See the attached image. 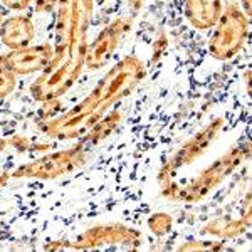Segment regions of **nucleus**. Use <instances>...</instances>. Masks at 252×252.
<instances>
[{
    "label": "nucleus",
    "mask_w": 252,
    "mask_h": 252,
    "mask_svg": "<svg viewBox=\"0 0 252 252\" xmlns=\"http://www.w3.org/2000/svg\"><path fill=\"white\" fill-rule=\"evenodd\" d=\"M129 27H131V19L126 17H118L108 27H104L94 39V42L88 46L84 66L88 69H93V71L106 66L109 59L113 58V54H115L116 47L120 46L121 39L129 31Z\"/></svg>",
    "instance_id": "6e6552de"
},
{
    "label": "nucleus",
    "mask_w": 252,
    "mask_h": 252,
    "mask_svg": "<svg viewBox=\"0 0 252 252\" xmlns=\"http://www.w3.org/2000/svg\"><path fill=\"white\" fill-rule=\"evenodd\" d=\"M247 158H249V143L234 146L230 152L223 153L217 161H214L205 170H202L189 184L173 185L172 182L165 189H161V193L168 198H173V200H180L185 202V204H197L202 198H205L214 189H217Z\"/></svg>",
    "instance_id": "7ed1b4c3"
},
{
    "label": "nucleus",
    "mask_w": 252,
    "mask_h": 252,
    "mask_svg": "<svg viewBox=\"0 0 252 252\" xmlns=\"http://www.w3.org/2000/svg\"><path fill=\"white\" fill-rule=\"evenodd\" d=\"M15 84H17V81H15L14 72L3 64H0V99L12 94L15 89Z\"/></svg>",
    "instance_id": "2eb2a0df"
},
{
    "label": "nucleus",
    "mask_w": 252,
    "mask_h": 252,
    "mask_svg": "<svg viewBox=\"0 0 252 252\" xmlns=\"http://www.w3.org/2000/svg\"><path fill=\"white\" fill-rule=\"evenodd\" d=\"M58 7V0H35V9L40 14H49Z\"/></svg>",
    "instance_id": "f3484780"
},
{
    "label": "nucleus",
    "mask_w": 252,
    "mask_h": 252,
    "mask_svg": "<svg viewBox=\"0 0 252 252\" xmlns=\"http://www.w3.org/2000/svg\"><path fill=\"white\" fill-rule=\"evenodd\" d=\"M0 26H2V17H0Z\"/></svg>",
    "instance_id": "4be33fe9"
},
{
    "label": "nucleus",
    "mask_w": 252,
    "mask_h": 252,
    "mask_svg": "<svg viewBox=\"0 0 252 252\" xmlns=\"http://www.w3.org/2000/svg\"><path fill=\"white\" fill-rule=\"evenodd\" d=\"M86 152L83 146H72L67 150H61L56 153H49L37 160L19 166L12 177L14 178H40V180H54L64 175L74 172L76 168L84 165Z\"/></svg>",
    "instance_id": "39448f33"
},
{
    "label": "nucleus",
    "mask_w": 252,
    "mask_h": 252,
    "mask_svg": "<svg viewBox=\"0 0 252 252\" xmlns=\"http://www.w3.org/2000/svg\"><path fill=\"white\" fill-rule=\"evenodd\" d=\"M185 17L198 31H207L217 24L222 14L220 0H185Z\"/></svg>",
    "instance_id": "9d476101"
},
{
    "label": "nucleus",
    "mask_w": 252,
    "mask_h": 252,
    "mask_svg": "<svg viewBox=\"0 0 252 252\" xmlns=\"http://www.w3.org/2000/svg\"><path fill=\"white\" fill-rule=\"evenodd\" d=\"M165 47H166V37H165V34H160V37L155 40V47H153V61H157L163 54Z\"/></svg>",
    "instance_id": "6ab92c4d"
},
{
    "label": "nucleus",
    "mask_w": 252,
    "mask_h": 252,
    "mask_svg": "<svg viewBox=\"0 0 252 252\" xmlns=\"http://www.w3.org/2000/svg\"><path fill=\"white\" fill-rule=\"evenodd\" d=\"M223 249L222 242L212 241H190L180 247V251H220Z\"/></svg>",
    "instance_id": "dca6fc26"
},
{
    "label": "nucleus",
    "mask_w": 252,
    "mask_h": 252,
    "mask_svg": "<svg viewBox=\"0 0 252 252\" xmlns=\"http://www.w3.org/2000/svg\"><path fill=\"white\" fill-rule=\"evenodd\" d=\"M0 39L12 51L27 47L34 39V24L26 15H15L0 26Z\"/></svg>",
    "instance_id": "9b49d317"
},
{
    "label": "nucleus",
    "mask_w": 252,
    "mask_h": 252,
    "mask_svg": "<svg viewBox=\"0 0 252 252\" xmlns=\"http://www.w3.org/2000/svg\"><path fill=\"white\" fill-rule=\"evenodd\" d=\"M121 118L123 116H121V113L118 111V109H115V111H111V113H106V115L101 118V120L86 133L84 143L96 145V143H99V141H103L104 138H108L118 128V125L121 123Z\"/></svg>",
    "instance_id": "f8f14e48"
},
{
    "label": "nucleus",
    "mask_w": 252,
    "mask_h": 252,
    "mask_svg": "<svg viewBox=\"0 0 252 252\" xmlns=\"http://www.w3.org/2000/svg\"><path fill=\"white\" fill-rule=\"evenodd\" d=\"M242 2V12L246 14V17H249L251 15V2L252 0H241Z\"/></svg>",
    "instance_id": "412c9836"
},
{
    "label": "nucleus",
    "mask_w": 252,
    "mask_h": 252,
    "mask_svg": "<svg viewBox=\"0 0 252 252\" xmlns=\"http://www.w3.org/2000/svg\"><path fill=\"white\" fill-rule=\"evenodd\" d=\"M91 15L93 0H58L52 59L31 86V94L35 101L47 103L58 99L79 79L89 46Z\"/></svg>",
    "instance_id": "f257e3e1"
},
{
    "label": "nucleus",
    "mask_w": 252,
    "mask_h": 252,
    "mask_svg": "<svg viewBox=\"0 0 252 252\" xmlns=\"http://www.w3.org/2000/svg\"><path fill=\"white\" fill-rule=\"evenodd\" d=\"M143 76L145 64L136 56H126L109 69L79 104L49 121L44 129L56 140H72L86 135L113 104L126 97L140 84Z\"/></svg>",
    "instance_id": "f03ea898"
},
{
    "label": "nucleus",
    "mask_w": 252,
    "mask_h": 252,
    "mask_svg": "<svg viewBox=\"0 0 252 252\" xmlns=\"http://www.w3.org/2000/svg\"><path fill=\"white\" fill-rule=\"evenodd\" d=\"M222 128L223 118H217V120L210 121L205 128H202L200 131L195 133L187 143L182 145L177 150V153L166 161L163 168L160 170V173H158V184H160L161 189H165L168 184H172V177L178 170L187 165H192L193 161H197L198 158L204 155L209 150V146L212 145V141L217 140V136L220 135Z\"/></svg>",
    "instance_id": "423d86ee"
},
{
    "label": "nucleus",
    "mask_w": 252,
    "mask_h": 252,
    "mask_svg": "<svg viewBox=\"0 0 252 252\" xmlns=\"http://www.w3.org/2000/svg\"><path fill=\"white\" fill-rule=\"evenodd\" d=\"M141 244V234L135 229H129L121 223H109V225H96L88 229L76 239L67 244L71 249H96L103 246H125L128 249H135Z\"/></svg>",
    "instance_id": "0eeeda50"
},
{
    "label": "nucleus",
    "mask_w": 252,
    "mask_h": 252,
    "mask_svg": "<svg viewBox=\"0 0 252 252\" xmlns=\"http://www.w3.org/2000/svg\"><path fill=\"white\" fill-rule=\"evenodd\" d=\"M128 3H129V9H131V12H138L141 7H143L145 0H128Z\"/></svg>",
    "instance_id": "aec40b11"
},
{
    "label": "nucleus",
    "mask_w": 252,
    "mask_h": 252,
    "mask_svg": "<svg viewBox=\"0 0 252 252\" xmlns=\"http://www.w3.org/2000/svg\"><path fill=\"white\" fill-rule=\"evenodd\" d=\"M249 215H251V210H247L246 217L244 219H239V220H217V222H212L210 225L205 227V232H210V234H215L219 237H235V235L242 234L246 230V227L249 225Z\"/></svg>",
    "instance_id": "ddd939ff"
},
{
    "label": "nucleus",
    "mask_w": 252,
    "mask_h": 252,
    "mask_svg": "<svg viewBox=\"0 0 252 252\" xmlns=\"http://www.w3.org/2000/svg\"><path fill=\"white\" fill-rule=\"evenodd\" d=\"M247 34H249V20L246 14L235 3H229L215 24V32L209 42L210 56L217 61L234 58L246 44Z\"/></svg>",
    "instance_id": "20e7f679"
},
{
    "label": "nucleus",
    "mask_w": 252,
    "mask_h": 252,
    "mask_svg": "<svg viewBox=\"0 0 252 252\" xmlns=\"http://www.w3.org/2000/svg\"><path fill=\"white\" fill-rule=\"evenodd\" d=\"M146 223H148V229L152 230L153 234L158 235V237H161V235H166L170 230H172L173 219L165 212H155V214L150 215V219Z\"/></svg>",
    "instance_id": "4468645a"
},
{
    "label": "nucleus",
    "mask_w": 252,
    "mask_h": 252,
    "mask_svg": "<svg viewBox=\"0 0 252 252\" xmlns=\"http://www.w3.org/2000/svg\"><path fill=\"white\" fill-rule=\"evenodd\" d=\"M7 9H12V10H22V9H27L29 3L32 0H0Z\"/></svg>",
    "instance_id": "a211bd4d"
},
{
    "label": "nucleus",
    "mask_w": 252,
    "mask_h": 252,
    "mask_svg": "<svg viewBox=\"0 0 252 252\" xmlns=\"http://www.w3.org/2000/svg\"><path fill=\"white\" fill-rule=\"evenodd\" d=\"M52 59V47L49 44L39 46H27L5 54L0 58V64L9 67L14 74H32V72L44 71Z\"/></svg>",
    "instance_id": "1a4fd4ad"
}]
</instances>
